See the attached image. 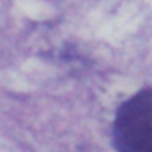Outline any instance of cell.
Masks as SVG:
<instances>
[{
    "instance_id": "1",
    "label": "cell",
    "mask_w": 152,
    "mask_h": 152,
    "mask_svg": "<svg viewBox=\"0 0 152 152\" xmlns=\"http://www.w3.org/2000/svg\"><path fill=\"white\" fill-rule=\"evenodd\" d=\"M113 143L118 152H152V90L134 93L118 107Z\"/></svg>"
}]
</instances>
